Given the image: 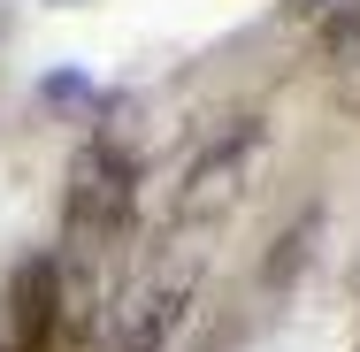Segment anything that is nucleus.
I'll return each instance as SVG.
<instances>
[{
	"label": "nucleus",
	"instance_id": "20e7f679",
	"mask_svg": "<svg viewBox=\"0 0 360 352\" xmlns=\"http://www.w3.org/2000/svg\"><path fill=\"white\" fill-rule=\"evenodd\" d=\"M54 306H62V261H23L0 299V352H54Z\"/></svg>",
	"mask_w": 360,
	"mask_h": 352
},
{
	"label": "nucleus",
	"instance_id": "7ed1b4c3",
	"mask_svg": "<svg viewBox=\"0 0 360 352\" xmlns=\"http://www.w3.org/2000/svg\"><path fill=\"white\" fill-rule=\"evenodd\" d=\"M192 283H200L192 253H169L146 276H131L123 299H115V352H169V337L192 314Z\"/></svg>",
	"mask_w": 360,
	"mask_h": 352
},
{
	"label": "nucleus",
	"instance_id": "423d86ee",
	"mask_svg": "<svg viewBox=\"0 0 360 352\" xmlns=\"http://www.w3.org/2000/svg\"><path fill=\"white\" fill-rule=\"evenodd\" d=\"M54 8H77V0H54Z\"/></svg>",
	"mask_w": 360,
	"mask_h": 352
},
{
	"label": "nucleus",
	"instance_id": "39448f33",
	"mask_svg": "<svg viewBox=\"0 0 360 352\" xmlns=\"http://www.w3.org/2000/svg\"><path fill=\"white\" fill-rule=\"evenodd\" d=\"M291 15H322V8H338V0H284Z\"/></svg>",
	"mask_w": 360,
	"mask_h": 352
},
{
	"label": "nucleus",
	"instance_id": "f257e3e1",
	"mask_svg": "<svg viewBox=\"0 0 360 352\" xmlns=\"http://www.w3.org/2000/svg\"><path fill=\"white\" fill-rule=\"evenodd\" d=\"M261 161H269V115H230V123H215V131L200 138V153L184 161L176 222H222V214L253 192Z\"/></svg>",
	"mask_w": 360,
	"mask_h": 352
},
{
	"label": "nucleus",
	"instance_id": "f03ea898",
	"mask_svg": "<svg viewBox=\"0 0 360 352\" xmlns=\"http://www.w3.org/2000/svg\"><path fill=\"white\" fill-rule=\"evenodd\" d=\"M131 200H139V176H131V153L115 138L77 145L70 161V200H62V230H70V253H108L131 222Z\"/></svg>",
	"mask_w": 360,
	"mask_h": 352
}]
</instances>
